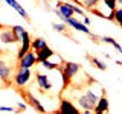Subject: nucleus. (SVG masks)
Masks as SVG:
<instances>
[{
  "mask_svg": "<svg viewBox=\"0 0 122 114\" xmlns=\"http://www.w3.org/2000/svg\"><path fill=\"white\" fill-rule=\"evenodd\" d=\"M102 96V94H101ZM99 96L96 93H95L92 88H86L82 91L79 96H76L75 99V105L78 106V109H90V111H93L95 109V105H96Z\"/></svg>",
  "mask_w": 122,
  "mask_h": 114,
  "instance_id": "f257e3e1",
  "label": "nucleus"
},
{
  "mask_svg": "<svg viewBox=\"0 0 122 114\" xmlns=\"http://www.w3.org/2000/svg\"><path fill=\"white\" fill-rule=\"evenodd\" d=\"M79 68H81V66H79L78 62H73V61H67V62H64L63 66V71H61V81H63V85H61V88H66V87L70 84V81L75 78L76 75H78Z\"/></svg>",
  "mask_w": 122,
  "mask_h": 114,
  "instance_id": "f03ea898",
  "label": "nucleus"
},
{
  "mask_svg": "<svg viewBox=\"0 0 122 114\" xmlns=\"http://www.w3.org/2000/svg\"><path fill=\"white\" fill-rule=\"evenodd\" d=\"M32 81V71L30 68H21V67H17L15 73L12 76V82L17 88H25L28 84Z\"/></svg>",
  "mask_w": 122,
  "mask_h": 114,
  "instance_id": "7ed1b4c3",
  "label": "nucleus"
},
{
  "mask_svg": "<svg viewBox=\"0 0 122 114\" xmlns=\"http://www.w3.org/2000/svg\"><path fill=\"white\" fill-rule=\"evenodd\" d=\"M52 11L61 18V21L66 20V18H72V17H75L70 2H66V0H58V2H56V5H55V8H53Z\"/></svg>",
  "mask_w": 122,
  "mask_h": 114,
  "instance_id": "20e7f679",
  "label": "nucleus"
},
{
  "mask_svg": "<svg viewBox=\"0 0 122 114\" xmlns=\"http://www.w3.org/2000/svg\"><path fill=\"white\" fill-rule=\"evenodd\" d=\"M63 23H64L66 26H70L72 29L78 30V32H82V33H86V35H90L92 38H95V40H98V37L95 35V33H92V30L89 29V26L82 24V23H81V20H78L76 17H72V18H66V20H63Z\"/></svg>",
  "mask_w": 122,
  "mask_h": 114,
  "instance_id": "39448f33",
  "label": "nucleus"
},
{
  "mask_svg": "<svg viewBox=\"0 0 122 114\" xmlns=\"http://www.w3.org/2000/svg\"><path fill=\"white\" fill-rule=\"evenodd\" d=\"M17 40H15L12 29L11 28H0V49L6 47V46H17Z\"/></svg>",
  "mask_w": 122,
  "mask_h": 114,
  "instance_id": "423d86ee",
  "label": "nucleus"
},
{
  "mask_svg": "<svg viewBox=\"0 0 122 114\" xmlns=\"http://www.w3.org/2000/svg\"><path fill=\"white\" fill-rule=\"evenodd\" d=\"M11 79H12V66L0 53V81H3L8 85L11 82Z\"/></svg>",
  "mask_w": 122,
  "mask_h": 114,
  "instance_id": "0eeeda50",
  "label": "nucleus"
},
{
  "mask_svg": "<svg viewBox=\"0 0 122 114\" xmlns=\"http://www.w3.org/2000/svg\"><path fill=\"white\" fill-rule=\"evenodd\" d=\"M58 114H81V111L70 99H61L58 106Z\"/></svg>",
  "mask_w": 122,
  "mask_h": 114,
  "instance_id": "6e6552de",
  "label": "nucleus"
},
{
  "mask_svg": "<svg viewBox=\"0 0 122 114\" xmlns=\"http://www.w3.org/2000/svg\"><path fill=\"white\" fill-rule=\"evenodd\" d=\"M37 62H38V61H37V53L34 52V50H29L25 56H23V58L18 59L17 67H21V68H32Z\"/></svg>",
  "mask_w": 122,
  "mask_h": 114,
  "instance_id": "1a4fd4ad",
  "label": "nucleus"
},
{
  "mask_svg": "<svg viewBox=\"0 0 122 114\" xmlns=\"http://www.w3.org/2000/svg\"><path fill=\"white\" fill-rule=\"evenodd\" d=\"M21 94L26 97V102H28V104L32 106V108L35 109L37 113H40V114H46V108L43 106V104H41V100H40L38 97H35L32 93H30V91H26V93H21Z\"/></svg>",
  "mask_w": 122,
  "mask_h": 114,
  "instance_id": "9d476101",
  "label": "nucleus"
},
{
  "mask_svg": "<svg viewBox=\"0 0 122 114\" xmlns=\"http://www.w3.org/2000/svg\"><path fill=\"white\" fill-rule=\"evenodd\" d=\"M37 76V85L40 87L41 88V91H51L52 90V81H51V78H49V75H44V73H40V71H38V73L35 75Z\"/></svg>",
  "mask_w": 122,
  "mask_h": 114,
  "instance_id": "9b49d317",
  "label": "nucleus"
},
{
  "mask_svg": "<svg viewBox=\"0 0 122 114\" xmlns=\"http://www.w3.org/2000/svg\"><path fill=\"white\" fill-rule=\"evenodd\" d=\"M30 41H32V40H30L29 32H26L25 37H23V40L18 43V44H20V47H18V50H17V59L23 58V56L30 50Z\"/></svg>",
  "mask_w": 122,
  "mask_h": 114,
  "instance_id": "f8f14e48",
  "label": "nucleus"
},
{
  "mask_svg": "<svg viewBox=\"0 0 122 114\" xmlns=\"http://www.w3.org/2000/svg\"><path fill=\"white\" fill-rule=\"evenodd\" d=\"M5 3H6V5H9V6L15 11V12L20 15L21 18H25V20H29V14L26 12V9H25V8H23L18 2H17V0H5Z\"/></svg>",
  "mask_w": 122,
  "mask_h": 114,
  "instance_id": "ddd939ff",
  "label": "nucleus"
},
{
  "mask_svg": "<svg viewBox=\"0 0 122 114\" xmlns=\"http://www.w3.org/2000/svg\"><path fill=\"white\" fill-rule=\"evenodd\" d=\"M110 109V100L107 99L105 94H102V96H99L96 105H95V109L93 111H99V113H107Z\"/></svg>",
  "mask_w": 122,
  "mask_h": 114,
  "instance_id": "4468645a",
  "label": "nucleus"
},
{
  "mask_svg": "<svg viewBox=\"0 0 122 114\" xmlns=\"http://www.w3.org/2000/svg\"><path fill=\"white\" fill-rule=\"evenodd\" d=\"M37 53V61L38 62H43V61H46V59H49V58H52V55L55 52L52 50L49 46H46L44 49H41V50H38V52H35Z\"/></svg>",
  "mask_w": 122,
  "mask_h": 114,
  "instance_id": "2eb2a0df",
  "label": "nucleus"
},
{
  "mask_svg": "<svg viewBox=\"0 0 122 114\" xmlns=\"http://www.w3.org/2000/svg\"><path fill=\"white\" fill-rule=\"evenodd\" d=\"M73 3H76V5L86 8V9H96V6L101 3V0H73Z\"/></svg>",
  "mask_w": 122,
  "mask_h": 114,
  "instance_id": "dca6fc26",
  "label": "nucleus"
},
{
  "mask_svg": "<svg viewBox=\"0 0 122 114\" xmlns=\"http://www.w3.org/2000/svg\"><path fill=\"white\" fill-rule=\"evenodd\" d=\"M46 46H47V43H46V40H44V38L37 37V38H34V40L30 41V50L38 52V50H41V49H44Z\"/></svg>",
  "mask_w": 122,
  "mask_h": 114,
  "instance_id": "f3484780",
  "label": "nucleus"
},
{
  "mask_svg": "<svg viewBox=\"0 0 122 114\" xmlns=\"http://www.w3.org/2000/svg\"><path fill=\"white\" fill-rule=\"evenodd\" d=\"M12 33H14V37H15V40H17V43H20V41L23 40V37H25V33L28 32L23 26H20V24H15V26H12Z\"/></svg>",
  "mask_w": 122,
  "mask_h": 114,
  "instance_id": "a211bd4d",
  "label": "nucleus"
},
{
  "mask_svg": "<svg viewBox=\"0 0 122 114\" xmlns=\"http://www.w3.org/2000/svg\"><path fill=\"white\" fill-rule=\"evenodd\" d=\"M101 41H104V43H107V44H112L114 49H116L117 52H119V55L122 53V46L117 43L114 38H112V37H101Z\"/></svg>",
  "mask_w": 122,
  "mask_h": 114,
  "instance_id": "6ab92c4d",
  "label": "nucleus"
},
{
  "mask_svg": "<svg viewBox=\"0 0 122 114\" xmlns=\"http://www.w3.org/2000/svg\"><path fill=\"white\" fill-rule=\"evenodd\" d=\"M40 64L46 68V70H58V68L61 67L60 62H53V61H51V58L46 59V61H43V62H40Z\"/></svg>",
  "mask_w": 122,
  "mask_h": 114,
  "instance_id": "aec40b11",
  "label": "nucleus"
},
{
  "mask_svg": "<svg viewBox=\"0 0 122 114\" xmlns=\"http://www.w3.org/2000/svg\"><path fill=\"white\" fill-rule=\"evenodd\" d=\"M89 59H90V62L93 64L96 68H99V70H107V66H105V62H102L99 58H96V56H89Z\"/></svg>",
  "mask_w": 122,
  "mask_h": 114,
  "instance_id": "412c9836",
  "label": "nucleus"
},
{
  "mask_svg": "<svg viewBox=\"0 0 122 114\" xmlns=\"http://www.w3.org/2000/svg\"><path fill=\"white\" fill-rule=\"evenodd\" d=\"M52 28L55 32H61V33H66L67 32V26L64 24V23H53Z\"/></svg>",
  "mask_w": 122,
  "mask_h": 114,
  "instance_id": "4be33fe9",
  "label": "nucleus"
},
{
  "mask_svg": "<svg viewBox=\"0 0 122 114\" xmlns=\"http://www.w3.org/2000/svg\"><path fill=\"white\" fill-rule=\"evenodd\" d=\"M70 5H72V9H73V14L81 15V17H84V15H86V9H84L82 6L76 5V3H70Z\"/></svg>",
  "mask_w": 122,
  "mask_h": 114,
  "instance_id": "5701e85b",
  "label": "nucleus"
},
{
  "mask_svg": "<svg viewBox=\"0 0 122 114\" xmlns=\"http://www.w3.org/2000/svg\"><path fill=\"white\" fill-rule=\"evenodd\" d=\"M114 21L122 28V8H116L114 9Z\"/></svg>",
  "mask_w": 122,
  "mask_h": 114,
  "instance_id": "b1692460",
  "label": "nucleus"
},
{
  "mask_svg": "<svg viewBox=\"0 0 122 114\" xmlns=\"http://www.w3.org/2000/svg\"><path fill=\"white\" fill-rule=\"evenodd\" d=\"M102 2H104V5L108 8L110 11H114L117 8V2H116V0H102Z\"/></svg>",
  "mask_w": 122,
  "mask_h": 114,
  "instance_id": "393cba45",
  "label": "nucleus"
},
{
  "mask_svg": "<svg viewBox=\"0 0 122 114\" xmlns=\"http://www.w3.org/2000/svg\"><path fill=\"white\" fill-rule=\"evenodd\" d=\"M26 108H28V104H26V102H17V109H15V111L21 113V111H26Z\"/></svg>",
  "mask_w": 122,
  "mask_h": 114,
  "instance_id": "a878e982",
  "label": "nucleus"
},
{
  "mask_svg": "<svg viewBox=\"0 0 122 114\" xmlns=\"http://www.w3.org/2000/svg\"><path fill=\"white\" fill-rule=\"evenodd\" d=\"M15 108L12 106H0V113H14Z\"/></svg>",
  "mask_w": 122,
  "mask_h": 114,
  "instance_id": "bb28decb",
  "label": "nucleus"
},
{
  "mask_svg": "<svg viewBox=\"0 0 122 114\" xmlns=\"http://www.w3.org/2000/svg\"><path fill=\"white\" fill-rule=\"evenodd\" d=\"M81 23H82V24H86V26H89L90 24V18L87 17V15H84V17L81 18Z\"/></svg>",
  "mask_w": 122,
  "mask_h": 114,
  "instance_id": "cd10ccee",
  "label": "nucleus"
},
{
  "mask_svg": "<svg viewBox=\"0 0 122 114\" xmlns=\"http://www.w3.org/2000/svg\"><path fill=\"white\" fill-rule=\"evenodd\" d=\"M93 111H90V109H84V111H81V114H92Z\"/></svg>",
  "mask_w": 122,
  "mask_h": 114,
  "instance_id": "c85d7f7f",
  "label": "nucleus"
},
{
  "mask_svg": "<svg viewBox=\"0 0 122 114\" xmlns=\"http://www.w3.org/2000/svg\"><path fill=\"white\" fill-rule=\"evenodd\" d=\"M92 114H105V113H99V111H93Z\"/></svg>",
  "mask_w": 122,
  "mask_h": 114,
  "instance_id": "c756f323",
  "label": "nucleus"
},
{
  "mask_svg": "<svg viewBox=\"0 0 122 114\" xmlns=\"http://www.w3.org/2000/svg\"><path fill=\"white\" fill-rule=\"evenodd\" d=\"M117 2V5H121V8H122V0H116Z\"/></svg>",
  "mask_w": 122,
  "mask_h": 114,
  "instance_id": "7c9ffc66",
  "label": "nucleus"
},
{
  "mask_svg": "<svg viewBox=\"0 0 122 114\" xmlns=\"http://www.w3.org/2000/svg\"><path fill=\"white\" fill-rule=\"evenodd\" d=\"M121 58H122V53H121Z\"/></svg>",
  "mask_w": 122,
  "mask_h": 114,
  "instance_id": "2f4dec72",
  "label": "nucleus"
}]
</instances>
